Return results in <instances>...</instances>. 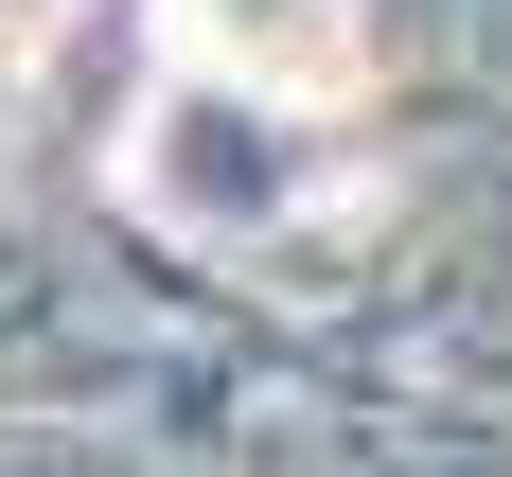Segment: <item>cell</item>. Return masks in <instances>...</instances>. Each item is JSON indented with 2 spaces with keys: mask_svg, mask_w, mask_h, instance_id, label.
Masks as SVG:
<instances>
[{
  "mask_svg": "<svg viewBox=\"0 0 512 477\" xmlns=\"http://www.w3.org/2000/svg\"><path fill=\"white\" fill-rule=\"evenodd\" d=\"M177 36H195L212 71H248V89H283V106L354 89V18H336V0H177Z\"/></svg>",
  "mask_w": 512,
  "mask_h": 477,
  "instance_id": "obj_1",
  "label": "cell"
}]
</instances>
